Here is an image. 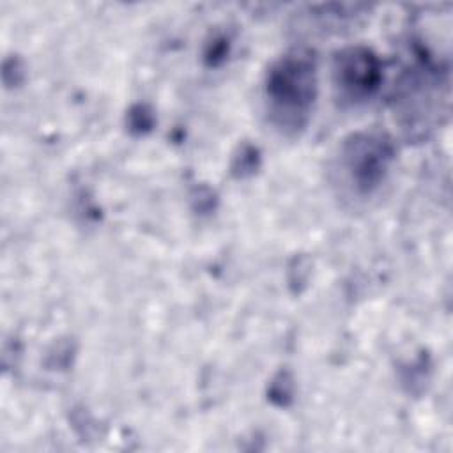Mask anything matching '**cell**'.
Instances as JSON below:
<instances>
[{
	"label": "cell",
	"mask_w": 453,
	"mask_h": 453,
	"mask_svg": "<svg viewBox=\"0 0 453 453\" xmlns=\"http://www.w3.org/2000/svg\"><path fill=\"white\" fill-rule=\"evenodd\" d=\"M315 97V65L308 55H285L267 74L265 103L269 119L283 131L304 126Z\"/></svg>",
	"instance_id": "1"
},
{
	"label": "cell",
	"mask_w": 453,
	"mask_h": 453,
	"mask_svg": "<svg viewBox=\"0 0 453 453\" xmlns=\"http://www.w3.org/2000/svg\"><path fill=\"white\" fill-rule=\"evenodd\" d=\"M391 156L389 142L380 136L354 138L343 147L342 172L357 193L370 195L384 180Z\"/></svg>",
	"instance_id": "2"
},
{
	"label": "cell",
	"mask_w": 453,
	"mask_h": 453,
	"mask_svg": "<svg viewBox=\"0 0 453 453\" xmlns=\"http://www.w3.org/2000/svg\"><path fill=\"white\" fill-rule=\"evenodd\" d=\"M336 87L350 101L370 96L379 81V67L368 51H349L336 62Z\"/></svg>",
	"instance_id": "3"
}]
</instances>
